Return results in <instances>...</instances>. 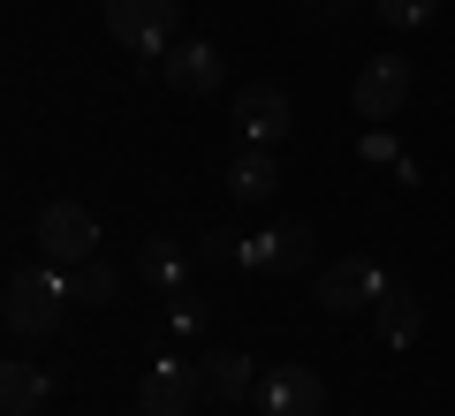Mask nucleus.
Segmentation results:
<instances>
[{
    "label": "nucleus",
    "mask_w": 455,
    "mask_h": 416,
    "mask_svg": "<svg viewBox=\"0 0 455 416\" xmlns=\"http://www.w3.org/2000/svg\"><path fill=\"white\" fill-rule=\"evenodd\" d=\"M61 310H68V288L53 280V272H38V265H16V272H8L0 318H8V334H16V341L53 334V326H61Z\"/></svg>",
    "instance_id": "f257e3e1"
},
{
    "label": "nucleus",
    "mask_w": 455,
    "mask_h": 416,
    "mask_svg": "<svg viewBox=\"0 0 455 416\" xmlns=\"http://www.w3.org/2000/svg\"><path fill=\"white\" fill-rule=\"evenodd\" d=\"M379 288H387V272L372 265V257H326L319 272H311V303L326 310V318H349V310H372Z\"/></svg>",
    "instance_id": "f03ea898"
},
{
    "label": "nucleus",
    "mask_w": 455,
    "mask_h": 416,
    "mask_svg": "<svg viewBox=\"0 0 455 416\" xmlns=\"http://www.w3.org/2000/svg\"><path fill=\"white\" fill-rule=\"evenodd\" d=\"M38 250H46V265H84V257H99L92 205H76V197H46V205H38Z\"/></svg>",
    "instance_id": "7ed1b4c3"
},
{
    "label": "nucleus",
    "mask_w": 455,
    "mask_h": 416,
    "mask_svg": "<svg viewBox=\"0 0 455 416\" xmlns=\"http://www.w3.org/2000/svg\"><path fill=\"white\" fill-rule=\"evenodd\" d=\"M107 31L130 53H167L182 38V0H107Z\"/></svg>",
    "instance_id": "20e7f679"
},
{
    "label": "nucleus",
    "mask_w": 455,
    "mask_h": 416,
    "mask_svg": "<svg viewBox=\"0 0 455 416\" xmlns=\"http://www.w3.org/2000/svg\"><path fill=\"white\" fill-rule=\"evenodd\" d=\"M228 122L243 129V145H289V129H296V106L281 83H235V98H228Z\"/></svg>",
    "instance_id": "39448f33"
},
{
    "label": "nucleus",
    "mask_w": 455,
    "mask_h": 416,
    "mask_svg": "<svg viewBox=\"0 0 455 416\" xmlns=\"http://www.w3.org/2000/svg\"><path fill=\"white\" fill-rule=\"evenodd\" d=\"M349 106H357V122H395V114L410 106V61L403 53H372V61L357 68V83H349Z\"/></svg>",
    "instance_id": "423d86ee"
},
{
    "label": "nucleus",
    "mask_w": 455,
    "mask_h": 416,
    "mask_svg": "<svg viewBox=\"0 0 455 416\" xmlns=\"http://www.w3.org/2000/svg\"><path fill=\"white\" fill-rule=\"evenodd\" d=\"M197 401H205V371L190 356H160L137 386V416H190Z\"/></svg>",
    "instance_id": "0eeeda50"
},
{
    "label": "nucleus",
    "mask_w": 455,
    "mask_h": 416,
    "mask_svg": "<svg viewBox=\"0 0 455 416\" xmlns=\"http://www.w3.org/2000/svg\"><path fill=\"white\" fill-rule=\"evenodd\" d=\"M160 68H167V91H182V98H212L228 83L220 46H205V38H175V46L160 53Z\"/></svg>",
    "instance_id": "6e6552de"
},
{
    "label": "nucleus",
    "mask_w": 455,
    "mask_h": 416,
    "mask_svg": "<svg viewBox=\"0 0 455 416\" xmlns=\"http://www.w3.org/2000/svg\"><path fill=\"white\" fill-rule=\"evenodd\" d=\"M259 401L266 416H326V379L311 364H281L259 379Z\"/></svg>",
    "instance_id": "1a4fd4ad"
},
{
    "label": "nucleus",
    "mask_w": 455,
    "mask_h": 416,
    "mask_svg": "<svg viewBox=\"0 0 455 416\" xmlns=\"http://www.w3.org/2000/svg\"><path fill=\"white\" fill-rule=\"evenodd\" d=\"M274 190H281L274 145H251V152H235V160H228V197H235V205H274Z\"/></svg>",
    "instance_id": "9d476101"
},
{
    "label": "nucleus",
    "mask_w": 455,
    "mask_h": 416,
    "mask_svg": "<svg viewBox=\"0 0 455 416\" xmlns=\"http://www.w3.org/2000/svg\"><path fill=\"white\" fill-rule=\"evenodd\" d=\"M372 326H379V341H387V349H410V341L425 334V303L410 295V280H387V288H379Z\"/></svg>",
    "instance_id": "9b49d317"
},
{
    "label": "nucleus",
    "mask_w": 455,
    "mask_h": 416,
    "mask_svg": "<svg viewBox=\"0 0 455 416\" xmlns=\"http://www.w3.org/2000/svg\"><path fill=\"white\" fill-rule=\"evenodd\" d=\"M190 265H197V250H190V242H175V235H145V242H137V272H145L152 288H175L182 295Z\"/></svg>",
    "instance_id": "f8f14e48"
},
{
    "label": "nucleus",
    "mask_w": 455,
    "mask_h": 416,
    "mask_svg": "<svg viewBox=\"0 0 455 416\" xmlns=\"http://www.w3.org/2000/svg\"><path fill=\"white\" fill-rule=\"evenodd\" d=\"M197 371H205V401H235L243 394H259V371H251V356H235V349H220V356H197Z\"/></svg>",
    "instance_id": "ddd939ff"
},
{
    "label": "nucleus",
    "mask_w": 455,
    "mask_h": 416,
    "mask_svg": "<svg viewBox=\"0 0 455 416\" xmlns=\"http://www.w3.org/2000/svg\"><path fill=\"white\" fill-rule=\"evenodd\" d=\"M46 394H53V379L38 364H0V409H8V416L46 409Z\"/></svg>",
    "instance_id": "4468645a"
},
{
    "label": "nucleus",
    "mask_w": 455,
    "mask_h": 416,
    "mask_svg": "<svg viewBox=\"0 0 455 416\" xmlns=\"http://www.w3.org/2000/svg\"><path fill=\"white\" fill-rule=\"evenodd\" d=\"M274 272H319V235L304 220L274 227Z\"/></svg>",
    "instance_id": "2eb2a0df"
},
{
    "label": "nucleus",
    "mask_w": 455,
    "mask_h": 416,
    "mask_svg": "<svg viewBox=\"0 0 455 416\" xmlns=\"http://www.w3.org/2000/svg\"><path fill=\"white\" fill-rule=\"evenodd\" d=\"M114 295H122V272H114V265H99V257H84V265H76V280H68V303H99V310H107Z\"/></svg>",
    "instance_id": "dca6fc26"
},
{
    "label": "nucleus",
    "mask_w": 455,
    "mask_h": 416,
    "mask_svg": "<svg viewBox=\"0 0 455 416\" xmlns=\"http://www.w3.org/2000/svg\"><path fill=\"white\" fill-rule=\"evenodd\" d=\"M440 0H379V23H395V31H410V23H433Z\"/></svg>",
    "instance_id": "f3484780"
},
{
    "label": "nucleus",
    "mask_w": 455,
    "mask_h": 416,
    "mask_svg": "<svg viewBox=\"0 0 455 416\" xmlns=\"http://www.w3.org/2000/svg\"><path fill=\"white\" fill-rule=\"evenodd\" d=\"M243 242L251 235H228V227H220V235L197 242V265H243Z\"/></svg>",
    "instance_id": "a211bd4d"
},
{
    "label": "nucleus",
    "mask_w": 455,
    "mask_h": 416,
    "mask_svg": "<svg viewBox=\"0 0 455 416\" xmlns=\"http://www.w3.org/2000/svg\"><path fill=\"white\" fill-rule=\"evenodd\" d=\"M311 8H319V16H341V8H349V0H311Z\"/></svg>",
    "instance_id": "6ab92c4d"
},
{
    "label": "nucleus",
    "mask_w": 455,
    "mask_h": 416,
    "mask_svg": "<svg viewBox=\"0 0 455 416\" xmlns=\"http://www.w3.org/2000/svg\"><path fill=\"white\" fill-rule=\"evenodd\" d=\"M304 8H311V0H304Z\"/></svg>",
    "instance_id": "aec40b11"
}]
</instances>
